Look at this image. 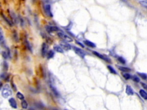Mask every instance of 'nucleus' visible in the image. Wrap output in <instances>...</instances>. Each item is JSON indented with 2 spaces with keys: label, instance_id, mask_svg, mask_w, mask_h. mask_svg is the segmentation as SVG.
<instances>
[{
  "label": "nucleus",
  "instance_id": "nucleus-1",
  "mask_svg": "<svg viewBox=\"0 0 147 110\" xmlns=\"http://www.w3.org/2000/svg\"><path fill=\"white\" fill-rule=\"evenodd\" d=\"M12 95V91L11 87L8 84L5 85L2 91V96L5 98H7L9 96H11Z\"/></svg>",
  "mask_w": 147,
  "mask_h": 110
},
{
  "label": "nucleus",
  "instance_id": "nucleus-2",
  "mask_svg": "<svg viewBox=\"0 0 147 110\" xmlns=\"http://www.w3.org/2000/svg\"><path fill=\"white\" fill-rule=\"evenodd\" d=\"M58 36L59 37V38H61L63 40L66 41V42H72L73 41V39L70 37L64 34L63 32H58Z\"/></svg>",
  "mask_w": 147,
  "mask_h": 110
},
{
  "label": "nucleus",
  "instance_id": "nucleus-3",
  "mask_svg": "<svg viewBox=\"0 0 147 110\" xmlns=\"http://www.w3.org/2000/svg\"><path fill=\"white\" fill-rule=\"evenodd\" d=\"M73 49L75 52L78 56H80V57H81L82 58L84 57L85 55H86V53H85V52L79 48L76 47V46H73Z\"/></svg>",
  "mask_w": 147,
  "mask_h": 110
},
{
  "label": "nucleus",
  "instance_id": "nucleus-4",
  "mask_svg": "<svg viewBox=\"0 0 147 110\" xmlns=\"http://www.w3.org/2000/svg\"><path fill=\"white\" fill-rule=\"evenodd\" d=\"M44 11H45V12H46V14L47 15V16L50 17H52L53 14H52V13L51 8V6H50V5H49V4L45 5Z\"/></svg>",
  "mask_w": 147,
  "mask_h": 110
},
{
  "label": "nucleus",
  "instance_id": "nucleus-5",
  "mask_svg": "<svg viewBox=\"0 0 147 110\" xmlns=\"http://www.w3.org/2000/svg\"><path fill=\"white\" fill-rule=\"evenodd\" d=\"M93 53L95 55V56H97L98 57L100 58V59H102V60H103L107 61V62L110 63V59H109V58L107 57H106V56H105V55L100 54V53H99L98 52H96V51H93Z\"/></svg>",
  "mask_w": 147,
  "mask_h": 110
},
{
  "label": "nucleus",
  "instance_id": "nucleus-6",
  "mask_svg": "<svg viewBox=\"0 0 147 110\" xmlns=\"http://www.w3.org/2000/svg\"><path fill=\"white\" fill-rule=\"evenodd\" d=\"M60 45L63 48V49L65 50V51H69L71 49V45L69 44H68L66 41H61L60 43Z\"/></svg>",
  "mask_w": 147,
  "mask_h": 110
},
{
  "label": "nucleus",
  "instance_id": "nucleus-7",
  "mask_svg": "<svg viewBox=\"0 0 147 110\" xmlns=\"http://www.w3.org/2000/svg\"><path fill=\"white\" fill-rule=\"evenodd\" d=\"M48 46L46 43H43L41 47V55L43 57H45L47 55V53L48 52Z\"/></svg>",
  "mask_w": 147,
  "mask_h": 110
},
{
  "label": "nucleus",
  "instance_id": "nucleus-8",
  "mask_svg": "<svg viewBox=\"0 0 147 110\" xmlns=\"http://www.w3.org/2000/svg\"><path fill=\"white\" fill-rule=\"evenodd\" d=\"M46 29V31L49 33L53 32L58 31L59 30V28L55 26H47Z\"/></svg>",
  "mask_w": 147,
  "mask_h": 110
},
{
  "label": "nucleus",
  "instance_id": "nucleus-9",
  "mask_svg": "<svg viewBox=\"0 0 147 110\" xmlns=\"http://www.w3.org/2000/svg\"><path fill=\"white\" fill-rule=\"evenodd\" d=\"M125 91H126V94L128 95H133V94H134V91H133V89L129 85L126 86V90H125Z\"/></svg>",
  "mask_w": 147,
  "mask_h": 110
},
{
  "label": "nucleus",
  "instance_id": "nucleus-10",
  "mask_svg": "<svg viewBox=\"0 0 147 110\" xmlns=\"http://www.w3.org/2000/svg\"><path fill=\"white\" fill-rule=\"evenodd\" d=\"M9 102L10 106H11L12 108H17V102H16V101L15 100V99H14V98H11V99H9Z\"/></svg>",
  "mask_w": 147,
  "mask_h": 110
},
{
  "label": "nucleus",
  "instance_id": "nucleus-11",
  "mask_svg": "<svg viewBox=\"0 0 147 110\" xmlns=\"http://www.w3.org/2000/svg\"><path fill=\"white\" fill-rule=\"evenodd\" d=\"M50 88H51V90H52V91L53 92V94H54V95L55 96H56V97H59V92L58 91V90L56 89V88L54 86H53V85H52V84H50Z\"/></svg>",
  "mask_w": 147,
  "mask_h": 110
},
{
  "label": "nucleus",
  "instance_id": "nucleus-12",
  "mask_svg": "<svg viewBox=\"0 0 147 110\" xmlns=\"http://www.w3.org/2000/svg\"><path fill=\"white\" fill-rule=\"evenodd\" d=\"M1 16H2V18H4V20L5 21H6V22L7 23V24L9 25H10V26H13V23L12 22V21H11L9 20V18H8L7 17H6L5 15H4V14H3V13H2V14H1Z\"/></svg>",
  "mask_w": 147,
  "mask_h": 110
},
{
  "label": "nucleus",
  "instance_id": "nucleus-13",
  "mask_svg": "<svg viewBox=\"0 0 147 110\" xmlns=\"http://www.w3.org/2000/svg\"><path fill=\"white\" fill-rule=\"evenodd\" d=\"M84 43L85 44V45H86L87 46H89V47H91V48H96V44L89 40H85Z\"/></svg>",
  "mask_w": 147,
  "mask_h": 110
},
{
  "label": "nucleus",
  "instance_id": "nucleus-14",
  "mask_svg": "<svg viewBox=\"0 0 147 110\" xmlns=\"http://www.w3.org/2000/svg\"><path fill=\"white\" fill-rule=\"evenodd\" d=\"M4 43V36L2 28L0 27V44L2 45Z\"/></svg>",
  "mask_w": 147,
  "mask_h": 110
},
{
  "label": "nucleus",
  "instance_id": "nucleus-15",
  "mask_svg": "<svg viewBox=\"0 0 147 110\" xmlns=\"http://www.w3.org/2000/svg\"><path fill=\"white\" fill-rule=\"evenodd\" d=\"M139 93L140 95L144 99L147 100V92H145L144 89H140L139 91Z\"/></svg>",
  "mask_w": 147,
  "mask_h": 110
},
{
  "label": "nucleus",
  "instance_id": "nucleus-16",
  "mask_svg": "<svg viewBox=\"0 0 147 110\" xmlns=\"http://www.w3.org/2000/svg\"><path fill=\"white\" fill-rule=\"evenodd\" d=\"M118 69L123 72H129L131 71V69L130 68L124 67V66H118Z\"/></svg>",
  "mask_w": 147,
  "mask_h": 110
},
{
  "label": "nucleus",
  "instance_id": "nucleus-17",
  "mask_svg": "<svg viewBox=\"0 0 147 110\" xmlns=\"http://www.w3.org/2000/svg\"><path fill=\"white\" fill-rule=\"evenodd\" d=\"M53 49L56 52L59 53H63V49L61 46L59 45H55L53 46Z\"/></svg>",
  "mask_w": 147,
  "mask_h": 110
},
{
  "label": "nucleus",
  "instance_id": "nucleus-18",
  "mask_svg": "<svg viewBox=\"0 0 147 110\" xmlns=\"http://www.w3.org/2000/svg\"><path fill=\"white\" fill-rule=\"evenodd\" d=\"M54 52L52 50H50L49 51H48L47 53V59H52L53 56H54Z\"/></svg>",
  "mask_w": 147,
  "mask_h": 110
},
{
  "label": "nucleus",
  "instance_id": "nucleus-19",
  "mask_svg": "<svg viewBox=\"0 0 147 110\" xmlns=\"http://www.w3.org/2000/svg\"><path fill=\"white\" fill-rule=\"evenodd\" d=\"M24 43H25V45L26 48H27L29 51L32 52V46L31 45V44H30V43H29V41H28V40L26 39H25Z\"/></svg>",
  "mask_w": 147,
  "mask_h": 110
},
{
  "label": "nucleus",
  "instance_id": "nucleus-20",
  "mask_svg": "<svg viewBox=\"0 0 147 110\" xmlns=\"http://www.w3.org/2000/svg\"><path fill=\"white\" fill-rule=\"evenodd\" d=\"M122 76L125 80H129L131 78V75L128 72H123L122 73Z\"/></svg>",
  "mask_w": 147,
  "mask_h": 110
},
{
  "label": "nucleus",
  "instance_id": "nucleus-21",
  "mask_svg": "<svg viewBox=\"0 0 147 110\" xmlns=\"http://www.w3.org/2000/svg\"><path fill=\"white\" fill-rule=\"evenodd\" d=\"M21 107L24 109H26L28 107V103L24 99L22 100V101H21Z\"/></svg>",
  "mask_w": 147,
  "mask_h": 110
},
{
  "label": "nucleus",
  "instance_id": "nucleus-22",
  "mask_svg": "<svg viewBox=\"0 0 147 110\" xmlns=\"http://www.w3.org/2000/svg\"><path fill=\"white\" fill-rule=\"evenodd\" d=\"M108 70H109V72L111 73H113V74H117L116 71H115V69L111 66H108Z\"/></svg>",
  "mask_w": 147,
  "mask_h": 110
},
{
  "label": "nucleus",
  "instance_id": "nucleus-23",
  "mask_svg": "<svg viewBox=\"0 0 147 110\" xmlns=\"http://www.w3.org/2000/svg\"><path fill=\"white\" fill-rule=\"evenodd\" d=\"M16 96H17V98H18V99H19L20 100L24 99V96L23 95L21 94V92H18L17 93Z\"/></svg>",
  "mask_w": 147,
  "mask_h": 110
},
{
  "label": "nucleus",
  "instance_id": "nucleus-24",
  "mask_svg": "<svg viewBox=\"0 0 147 110\" xmlns=\"http://www.w3.org/2000/svg\"><path fill=\"white\" fill-rule=\"evenodd\" d=\"M35 106H36V107L40 108V109H43V108L44 107V106L41 102L36 103H35Z\"/></svg>",
  "mask_w": 147,
  "mask_h": 110
},
{
  "label": "nucleus",
  "instance_id": "nucleus-25",
  "mask_svg": "<svg viewBox=\"0 0 147 110\" xmlns=\"http://www.w3.org/2000/svg\"><path fill=\"white\" fill-rule=\"evenodd\" d=\"M138 75L141 77L143 80H146L147 79V75L144 73H140L137 72Z\"/></svg>",
  "mask_w": 147,
  "mask_h": 110
},
{
  "label": "nucleus",
  "instance_id": "nucleus-26",
  "mask_svg": "<svg viewBox=\"0 0 147 110\" xmlns=\"http://www.w3.org/2000/svg\"><path fill=\"white\" fill-rule=\"evenodd\" d=\"M13 39L16 41V42H18V36L16 31L13 32Z\"/></svg>",
  "mask_w": 147,
  "mask_h": 110
},
{
  "label": "nucleus",
  "instance_id": "nucleus-27",
  "mask_svg": "<svg viewBox=\"0 0 147 110\" xmlns=\"http://www.w3.org/2000/svg\"><path fill=\"white\" fill-rule=\"evenodd\" d=\"M118 61H119L120 63H121V64H125V63H126V61H125V60L123 59L122 57H121V56L118 57Z\"/></svg>",
  "mask_w": 147,
  "mask_h": 110
},
{
  "label": "nucleus",
  "instance_id": "nucleus-28",
  "mask_svg": "<svg viewBox=\"0 0 147 110\" xmlns=\"http://www.w3.org/2000/svg\"><path fill=\"white\" fill-rule=\"evenodd\" d=\"M140 4L142 6H144L145 8H147V0H143V1H141L140 2Z\"/></svg>",
  "mask_w": 147,
  "mask_h": 110
},
{
  "label": "nucleus",
  "instance_id": "nucleus-29",
  "mask_svg": "<svg viewBox=\"0 0 147 110\" xmlns=\"http://www.w3.org/2000/svg\"><path fill=\"white\" fill-rule=\"evenodd\" d=\"M2 56L5 58V59H7V58L8 57V56H9V52L7 53L6 52L4 51L2 52Z\"/></svg>",
  "mask_w": 147,
  "mask_h": 110
},
{
  "label": "nucleus",
  "instance_id": "nucleus-30",
  "mask_svg": "<svg viewBox=\"0 0 147 110\" xmlns=\"http://www.w3.org/2000/svg\"><path fill=\"white\" fill-rule=\"evenodd\" d=\"M132 79H133V80L134 81H135L136 83H138V82H140V81L139 78H138L137 76H136L135 75H134L133 76Z\"/></svg>",
  "mask_w": 147,
  "mask_h": 110
},
{
  "label": "nucleus",
  "instance_id": "nucleus-31",
  "mask_svg": "<svg viewBox=\"0 0 147 110\" xmlns=\"http://www.w3.org/2000/svg\"><path fill=\"white\" fill-rule=\"evenodd\" d=\"M1 77L4 79H6L9 77V75H6V73H3L2 75L1 76Z\"/></svg>",
  "mask_w": 147,
  "mask_h": 110
},
{
  "label": "nucleus",
  "instance_id": "nucleus-32",
  "mask_svg": "<svg viewBox=\"0 0 147 110\" xmlns=\"http://www.w3.org/2000/svg\"><path fill=\"white\" fill-rule=\"evenodd\" d=\"M141 84L142 87L144 88V89H145V90H146V91H147V84H145V83H143V82L141 83Z\"/></svg>",
  "mask_w": 147,
  "mask_h": 110
},
{
  "label": "nucleus",
  "instance_id": "nucleus-33",
  "mask_svg": "<svg viewBox=\"0 0 147 110\" xmlns=\"http://www.w3.org/2000/svg\"><path fill=\"white\" fill-rule=\"evenodd\" d=\"M4 69L6 70V71H7V70H8V63L6 62H5V61L4 63Z\"/></svg>",
  "mask_w": 147,
  "mask_h": 110
},
{
  "label": "nucleus",
  "instance_id": "nucleus-34",
  "mask_svg": "<svg viewBox=\"0 0 147 110\" xmlns=\"http://www.w3.org/2000/svg\"><path fill=\"white\" fill-rule=\"evenodd\" d=\"M19 20H20V21L21 26H23V25H24V20H23V19L21 17H20Z\"/></svg>",
  "mask_w": 147,
  "mask_h": 110
},
{
  "label": "nucleus",
  "instance_id": "nucleus-35",
  "mask_svg": "<svg viewBox=\"0 0 147 110\" xmlns=\"http://www.w3.org/2000/svg\"><path fill=\"white\" fill-rule=\"evenodd\" d=\"M12 88H13V89L14 90V91H16L17 90V88H16V86H15V84H14V83H13V82H12Z\"/></svg>",
  "mask_w": 147,
  "mask_h": 110
},
{
  "label": "nucleus",
  "instance_id": "nucleus-36",
  "mask_svg": "<svg viewBox=\"0 0 147 110\" xmlns=\"http://www.w3.org/2000/svg\"><path fill=\"white\" fill-rule=\"evenodd\" d=\"M76 43H77V44H78L79 45H81V46H82V48H84V45H83L82 44V43H79V42H78V41H77V42H76Z\"/></svg>",
  "mask_w": 147,
  "mask_h": 110
},
{
  "label": "nucleus",
  "instance_id": "nucleus-37",
  "mask_svg": "<svg viewBox=\"0 0 147 110\" xmlns=\"http://www.w3.org/2000/svg\"><path fill=\"white\" fill-rule=\"evenodd\" d=\"M2 87H3V84H2V83H1V81H0V90H1V89H2Z\"/></svg>",
  "mask_w": 147,
  "mask_h": 110
}]
</instances>
